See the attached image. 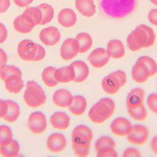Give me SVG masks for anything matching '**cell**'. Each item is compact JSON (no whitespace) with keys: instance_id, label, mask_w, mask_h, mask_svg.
Listing matches in <instances>:
<instances>
[{"instance_id":"1","label":"cell","mask_w":157,"mask_h":157,"mask_svg":"<svg viewBox=\"0 0 157 157\" xmlns=\"http://www.w3.org/2000/svg\"><path fill=\"white\" fill-rule=\"evenodd\" d=\"M115 109V102L109 98H104L91 107L88 112V117L93 123H102L113 115Z\"/></svg>"},{"instance_id":"2","label":"cell","mask_w":157,"mask_h":157,"mask_svg":"<svg viewBox=\"0 0 157 157\" xmlns=\"http://www.w3.org/2000/svg\"><path fill=\"white\" fill-rule=\"evenodd\" d=\"M19 56L25 61H37L45 56L44 48L31 40L24 39L20 42L17 47Z\"/></svg>"},{"instance_id":"3","label":"cell","mask_w":157,"mask_h":157,"mask_svg":"<svg viewBox=\"0 0 157 157\" xmlns=\"http://www.w3.org/2000/svg\"><path fill=\"white\" fill-rule=\"evenodd\" d=\"M23 98L26 104L33 108L44 104L46 101V96L44 90L34 81L27 82Z\"/></svg>"},{"instance_id":"4","label":"cell","mask_w":157,"mask_h":157,"mask_svg":"<svg viewBox=\"0 0 157 157\" xmlns=\"http://www.w3.org/2000/svg\"><path fill=\"white\" fill-rule=\"evenodd\" d=\"M126 74L121 70H117L105 76L101 82L103 90L109 94H115L126 83Z\"/></svg>"},{"instance_id":"5","label":"cell","mask_w":157,"mask_h":157,"mask_svg":"<svg viewBox=\"0 0 157 157\" xmlns=\"http://www.w3.org/2000/svg\"><path fill=\"white\" fill-rule=\"evenodd\" d=\"M148 42V36L145 31L138 26L128 36L126 44L128 48L132 52L138 51L146 48Z\"/></svg>"},{"instance_id":"6","label":"cell","mask_w":157,"mask_h":157,"mask_svg":"<svg viewBox=\"0 0 157 157\" xmlns=\"http://www.w3.org/2000/svg\"><path fill=\"white\" fill-rule=\"evenodd\" d=\"M93 139L92 131L86 126L80 124L74 128L72 132V144H90Z\"/></svg>"},{"instance_id":"7","label":"cell","mask_w":157,"mask_h":157,"mask_svg":"<svg viewBox=\"0 0 157 157\" xmlns=\"http://www.w3.org/2000/svg\"><path fill=\"white\" fill-rule=\"evenodd\" d=\"M149 137V131L144 126L136 124L132 126L130 132L127 135L128 142L134 145H142Z\"/></svg>"},{"instance_id":"8","label":"cell","mask_w":157,"mask_h":157,"mask_svg":"<svg viewBox=\"0 0 157 157\" xmlns=\"http://www.w3.org/2000/svg\"><path fill=\"white\" fill-rule=\"evenodd\" d=\"M28 128L34 134H41L47 128L45 115L40 112H34L30 114L28 120Z\"/></svg>"},{"instance_id":"9","label":"cell","mask_w":157,"mask_h":157,"mask_svg":"<svg viewBox=\"0 0 157 157\" xmlns=\"http://www.w3.org/2000/svg\"><path fill=\"white\" fill-rule=\"evenodd\" d=\"M79 53V44L75 38H67L60 48V56L64 60H71Z\"/></svg>"},{"instance_id":"10","label":"cell","mask_w":157,"mask_h":157,"mask_svg":"<svg viewBox=\"0 0 157 157\" xmlns=\"http://www.w3.org/2000/svg\"><path fill=\"white\" fill-rule=\"evenodd\" d=\"M110 58L106 49L98 47L91 52L88 56L87 59L94 67L101 68L107 64Z\"/></svg>"},{"instance_id":"11","label":"cell","mask_w":157,"mask_h":157,"mask_svg":"<svg viewBox=\"0 0 157 157\" xmlns=\"http://www.w3.org/2000/svg\"><path fill=\"white\" fill-rule=\"evenodd\" d=\"M39 38L44 45L53 46L59 41L61 33L56 27L49 26L41 30L39 34Z\"/></svg>"},{"instance_id":"12","label":"cell","mask_w":157,"mask_h":157,"mask_svg":"<svg viewBox=\"0 0 157 157\" xmlns=\"http://www.w3.org/2000/svg\"><path fill=\"white\" fill-rule=\"evenodd\" d=\"M13 25L14 29L17 31L22 34L31 32L34 27L36 26L31 17L23 12L15 18L13 22Z\"/></svg>"},{"instance_id":"13","label":"cell","mask_w":157,"mask_h":157,"mask_svg":"<svg viewBox=\"0 0 157 157\" xmlns=\"http://www.w3.org/2000/svg\"><path fill=\"white\" fill-rule=\"evenodd\" d=\"M131 123L126 118L118 117L110 124V128L113 134L118 136H127L132 129Z\"/></svg>"},{"instance_id":"14","label":"cell","mask_w":157,"mask_h":157,"mask_svg":"<svg viewBox=\"0 0 157 157\" xmlns=\"http://www.w3.org/2000/svg\"><path fill=\"white\" fill-rule=\"evenodd\" d=\"M67 141L63 134L59 132L52 134L47 139V148L53 153L62 151L66 147Z\"/></svg>"},{"instance_id":"15","label":"cell","mask_w":157,"mask_h":157,"mask_svg":"<svg viewBox=\"0 0 157 157\" xmlns=\"http://www.w3.org/2000/svg\"><path fill=\"white\" fill-rule=\"evenodd\" d=\"M131 75L132 79L139 83L146 82L151 76L150 71L146 64L137 60L132 68Z\"/></svg>"},{"instance_id":"16","label":"cell","mask_w":157,"mask_h":157,"mask_svg":"<svg viewBox=\"0 0 157 157\" xmlns=\"http://www.w3.org/2000/svg\"><path fill=\"white\" fill-rule=\"evenodd\" d=\"M145 97L144 90L140 88H135L131 90L127 95L126 104L127 109H134L142 104Z\"/></svg>"},{"instance_id":"17","label":"cell","mask_w":157,"mask_h":157,"mask_svg":"<svg viewBox=\"0 0 157 157\" xmlns=\"http://www.w3.org/2000/svg\"><path fill=\"white\" fill-rule=\"evenodd\" d=\"M77 15L71 8H64L58 14V21L59 25L65 28L74 26L77 22Z\"/></svg>"},{"instance_id":"18","label":"cell","mask_w":157,"mask_h":157,"mask_svg":"<svg viewBox=\"0 0 157 157\" xmlns=\"http://www.w3.org/2000/svg\"><path fill=\"white\" fill-rule=\"evenodd\" d=\"M73 96L71 93L66 89H59L53 95V102L58 107H68L72 102Z\"/></svg>"},{"instance_id":"19","label":"cell","mask_w":157,"mask_h":157,"mask_svg":"<svg viewBox=\"0 0 157 157\" xmlns=\"http://www.w3.org/2000/svg\"><path fill=\"white\" fill-rule=\"evenodd\" d=\"M107 52L110 58L120 59L125 54L124 46L123 42L118 39H112L107 44Z\"/></svg>"},{"instance_id":"20","label":"cell","mask_w":157,"mask_h":157,"mask_svg":"<svg viewBox=\"0 0 157 157\" xmlns=\"http://www.w3.org/2000/svg\"><path fill=\"white\" fill-rule=\"evenodd\" d=\"M70 117L63 112H55L50 116V121L52 126L58 129H66L70 124Z\"/></svg>"},{"instance_id":"21","label":"cell","mask_w":157,"mask_h":157,"mask_svg":"<svg viewBox=\"0 0 157 157\" xmlns=\"http://www.w3.org/2000/svg\"><path fill=\"white\" fill-rule=\"evenodd\" d=\"M75 6L80 13L86 17H91L96 12L93 0H75Z\"/></svg>"},{"instance_id":"22","label":"cell","mask_w":157,"mask_h":157,"mask_svg":"<svg viewBox=\"0 0 157 157\" xmlns=\"http://www.w3.org/2000/svg\"><path fill=\"white\" fill-rule=\"evenodd\" d=\"M74 69L75 78L74 82L80 83L85 81L90 73V70L88 65L83 61L77 60L71 64Z\"/></svg>"},{"instance_id":"23","label":"cell","mask_w":157,"mask_h":157,"mask_svg":"<svg viewBox=\"0 0 157 157\" xmlns=\"http://www.w3.org/2000/svg\"><path fill=\"white\" fill-rule=\"evenodd\" d=\"M55 77L58 83H68L74 81V69L71 64L55 69Z\"/></svg>"},{"instance_id":"24","label":"cell","mask_w":157,"mask_h":157,"mask_svg":"<svg viewBox=\"0 0 157 157\" xmlns=\"http://www.w3.org/2000/svg\"><path fill=\"white\" fill-rule=\"evenodd\" d=\"M4 82L6 88L11 93H19L24 86L21 75H11L9 76Z\"/></svg>"},{"instance_id":"25","label":"cell","mask_w":157,"mask_h":157,"mask_svg":"<svg viewBox=\"0 0 157 157\" xmlns=\"http://www.w3.org/2000/svg\"><path fill=\"white\" fill-rule=\"evenodd\" d=\"M87 102L86 99L81 95L73 96L71 104L68 107L69 111L75 115L79 116L82 115L86 110Z\"/></svg>"},{"instance_id":"26","label":"cell","mask_w":157,"mask_h":157,"mask_svg":"<svg viewBox=\"0 0 157 157\" xmlns=\"http://www.w3.org/2000/svg\"><path fill=\"white\" fill-rule=\"evenodd\" d=\"M75 39L78 41L79 44V53H86L92 47V37L87 33H80L76 36Z\"/></svg>"},{"instance_id":"27","label":"cell","mask_w":157,"mask_h":157,"mask_svg":"<svg viewBox=\"0 0 157 157\" xmlns=\"http://www.w3.org/2000/svg\"><path fill=\"white\" fill-rule=\"evenodd\" d=\"M8 104V110L3 118L6 121L13 123L15 121L20 115V107L18 104L11 100H6Z\"/></svg>"},{"instance_id":"28","label":"cell","mask_w":157,"mask_h":157,"mask_svg":"<svg viewBox=\"0 0 157 157\" xmlns=\"http://www.w3.org/2000/svg\"><path fill=\"white\" fill-rule=\"evenodd\" d=\"M20 151V146L16 140H12V142L4 146H0V154L4 157L17 156Z\"/></svg>"},{"instance_id":"29","label":"cell","mask_w":157,"mask_h":157,"mask_svg":"<svg viewBox=\"0 0 157 157\" xmlns=\"http://www.w3.org/2000/svg\"><path fill=\"white\" fill-rule=\"evenodd\" d=\"M56 68L52 66L45 67L42 72V78L44 83L49 86L53 87L58 84V82L55 77V71Z\"/></svg>"},{"instance_id":"30","label":"cell","mask_w":157,"mask_h":157,"mask_svg":"<svg viewBox=\"0 0 157 157\" xmlns=\"http://www.w3.org/2000/svg\"><path fill=\"white\" fill-rule=\"evenodd\" d=\"M37 6L39 8L42 14V19L40 25H44L50 22L54 17L53 7L48 3H41Z\"/></svg>"},{"instance_id":"31","label":"cell","mask_w":157,"mask_h":157,"mask_svg":"<svg viewBox=\"0 0 157 157\" xmlns=\"http://www.w3.org/2000/svg\"><path fill=\"white\" fill-rule=\"evenodd\" d=\"M129 115V116L134 120L136 121H143L146 119L147 117V112L143 104L140 105L139 107L134 109H127Z\"/></svg>"},{"instance_id":"32","label":"cell","mask_w":157,"mask_h":157,"mask_svg":"<svg viewBox=\"0 0 157 157\" xmlns=\"http://www.w3.org/2000/svg\"><path fill=\"white\" fill-rule=\"evenodd\" d=\"M13 137L10 128L6 125H0V146L9 144Z\"/></svg>"},{"instance_id":"33","label":"cell","mask_w":157,"mask_h":157,"mask_svg":"<svg viewBox=\"0 0 157 157\" xmlns=\"http://www.w3.org/2000/svg\"><path fill=\"white\" fill-rule=\"evenodd\" d=\"M13 74L21 75V72L19 68L15 66L4 64L0 67V77L2 80H5L9 76Z\"/></svg>"},{"instance_id":"34","label":"cell","mask_w":157,"mask_h":157,"mask_svg":"<svg viewBox=\"0 0 157 157\" xmlns=\"http://www.w3.org/2000/svg\"><path fill=\"white\" fill-rule=\"evenodd\" d=\"M116 144L114 140L108 136H102L99 137L94 144L95 150L97 151L99 150L105 148H114Z\"/></svg>"},{"instance_id":"35","label":"cell","mask_w":157,"mask_h":157,"mask_svg":"<svg viewBox=\"0 0 157 157\" xmlns=\"http://www.w3.org/2000/svg\"><path fill=\"white\" fill-rule=\"evenodd\" d=\"M23 13H25L29 15L31 18L33 20L35 25L37 26L40 25L42 19V14L39 9V8L36 7H27L25 10L23 11Z\"/></svg>"},{"instance_id":"36","label":"cell","mask_w":157,"mask_h":157,"mask_svg":"<svg viewBox=\"0 0 157 157\" xmlns=\"http://www.w3.org/2000/svg\"><path fill=\"white\" fill-rule=\"evenodd\" d=\"M137 60L146 64L150 71L151 76H153L157 73V64L152 58L148 56H140Z\"/></svg>"},{"instance_id":"37","label":"cell","mask_w":157,"mask_h":157,"mask_svg":"<svg viewBox=\"0 0 157 157\" xmlns=\"http://www.w3.org/2000/svg\"><path fill=\"white\" fill-rule=\"evenodd\" d=\"M72 148L75 155L79 157H86L89 155L90 150V144L87 145H76L72 144Z\"/></svg>"},{"instance_id":"38","label":"cell","mask_w":157,"mask_h":157,"mask_svg":"<svg viewBox=\"0 0 157 157\" xmlns=\"http://www.w3.org/2000/svg\"><path fill=\"white\" fill-rule=\"evenodd\" d=\"M138 26L141 29H142L143 30H144L148 36V42H147L146 48L152 46L155 43V38H156L155 34L153 29L151 27L144 24L139 25Z\"/></svg>"},{"instance_id":"39","label":"cell","mask_w":157,"mask_h":157,"mask_svg":"<svg viewBox=\"0 0 157 157\" xmlns=\"http://www.w3.org/2000/svg\"><path fill=\"white\" fill-rule=\"evenodd\" d=\"M98 157H117L118 154L114 148H105L96 151Z\"/></svg>"},{"instance_id":"40","label":"cell","mask_w":157,"mask_h":157,"mask_svg":"<svg viewBox=\"0 0 157 157\" xmlns=\"http://www.w3.org/2000/svg\"><path fill=\"white\" fill-rule=\"evenodd\" d=\"M147 103L150 110L157 114V94L151 93L149 94L147 99Z\"/></svg>"},{"instance_id":"41","label":"cell","mask_w":157,"mask_h":157,"mask_svg":"<svg viewBox=\"0 0 157 157\" xmlns=\"http://www.w3.org/2000/svg\"><path fill=\"white\" fill-rule=\"evenodd\" d=\"M141 154L140 151L136 148H126L123 154V157H140Z\"/></svg>"},{"instance_id":"42","label":"cell","mask_w":157,"mask_h":157,"mask_svg":"<svg viewBox=\"0 0 157 157\" xmlns=\"http://www.w3.org/2000/svg\"><path fill=\"white\" fill-rule=\"evenodd\" d=\"M148 19L151 24L157 26V9H153L149 11Z\"/></svg>"},{"instance_id":"43","label":"cell","mask_w":157,"mask_h":157,"mask_svg":"<svg viewBox=\"0 0 157 157\" xmlns=\"http://www.w3.org/2000/svg\"><path fill=\"white\" fill-rule=\"evenodd\" d=\"M8 110V104L6 101L0 99V118H4Z\"/></svg>"},{"instance_id":"44","label":"cell","mask_w":157,"mask_h":157,"mask_svg":"<svg viewBox=\"0 0 157 157\" xmlns=\"http://www.w3.org/2000/svg\"><path fill=\"white\" fill-rule=\"evenodd\" d=\"M7 37V30L4 25L0 22V44L3 43Z\"/></svg>"},{"instance_id":"45","label":"cell","mask_w":157,"mask_h":157,"mask_svg":"<svg viewBox=\"0 0 157 157\" xmlns=\"http://www.w3.org/2000/svg\"><path fill=\"white\" fill-rule=\"evenodd\" d=\"M33 0H13V3L19 7H27L32 2Z\"/></svg>"},{"instance_id":"46","label":"cell","mask_w":157,"mask_h":157,"mask_svg":"<svg viewBox=\"0 0 157 157\" xmlns=\"http://www.w3.org/2000/svg\"><path fill=\"white\" fill-rule=\"evenodd\" d=\"M10 6V0H0V13H5Z\"/></svg>"},{"instance_id":"47","label":"cell","mask_w":157,"mask_h":157,"mask_svg":"<svg viewBox=\"0 0 157 157\" xmlns=\"http://www.w3.org/2000/svg\"><path fill=\"white\" fill-rule=\"evenodd\" d=\"M7 61V56L6 53L2 49L0 48V67L6 64Z\"/></svg>"},{"instance_id":"48","label":"cell","mask_w":157,"mask_h":157,"mask_svg":"<svg viewBox=\"0 0 157 157\" xmlns=\"http://www.w3.org/2000/svg\"><path fill=\"white\" fill-rule=\"evenodd\" d=\"M151 148L153 151L157 155V136L152 139L151 141Z\"/></svg>"},{"instance_id":"49","label":"cell","mask_w":157,"mask_h":157,"mask_svg":"<svg viewBox=\"0 0 157 157\" xmlns=\"http://www.w3.org/2000/svg\"><path fill=\"white\" fill-rule=\"evenodd\" d=\"M150 2L153 4H154L155 6H157V0H150Z\"/></svg>"}]
</instances>
